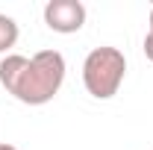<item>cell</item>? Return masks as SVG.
Masks as SVG:
<instances>
[{
  "label": "cell",
  "mask_w": 153,
  "mask_h": 150,
  "mask_svg": "<svg viewBox=\"0 0 153 150\" xmlns=\"http://www.w3.org/2000/svg\"><path fill=\"white\" fill-rule=\"evenodd\" d=\"M65 71H68L65 68V56L59 50H38L36 56L27 62L12 97L27 103V106H44L59 94L62 82H65Z\"/></svg>",
  "instance_id": "6da1fadb"
},
{
  "label": "cell",
  "mask_w": 153,
  "mask_h": 150,
  "mask_svg": "<svg viewBox=\"0 0 153 150\" xmlns=\"http://www.w3.org/2000/svg\"><path fill=\"white\" fill-rule=\"evenodd\" d=\"M0 150H18L15 144H0Z\"/></svg>",
  "instance_id": "52a82bcc"
},
{
  "label": "cell",
  "mask_w": 153,
  "mask_h": 150,
  "mask_svg": "<svg viewBox=\"0 0 153 150\" xmlns=\"http://www.w3.org/2000/svg\"><path fill=\"white\" fill-rule=\"evenodd\" d=\"M27 62H30V59L21 56V53H9V56L0 62V85H3L9 94L15 91V85H18V79H21V74H24V68H27Z\"/></svg>",
  "instance_id": "277c9868"
},
{
  "label": "cell",
  "mask_w": 153,
  "mask_h": 150,
  "mask_svg": "<svg viewBox=\"0 0 153 150\" xmlns=\"http://www.w3.org/2000/svg\"><path fill=\"white\" fill-rule=\"evenodd\" d=\"M127 76V59L118 47H94L82 62V85L97 100H109L118 94L121 82Z\"/></svg>",
  "instance_id": "7a4b0ae2"
},
{
  "label": "cell",
  "mask_w": 153,
  "mask_h": 150,
  "mask_svg": "<svg viewBox=\"0 0 153 150\" xmlns=\"http://www.w3.org/2000/svg\"><path fill=\"white\" fill-rule=\"evenodd\" d=\"M15 41H18V24H15V18L0 12V53L15 47Z\"/></svg>",
  "instance_id": "5b68a950"
},
{
  "label": "cell",
  "mask_w": 153,
  "mask_h": 150,
  "mask_svg": "<svg viewBox=\"0 0 153 150\" xmlns=\"http://www.w3.org/2000/svg\"><path fill=\"white\" fill-rule=\"evenodd\" d=\"M44 24L62 36L79 33L85 24V6L79 0H50L44 6Z\"/></svg>",
  "instance_id": "3957f363"
},
{
  "label": "cell",
  "mask_w": 153,
  "mask_h": 150,
  "mask_svg": "<svg viewBox=\"0 0 153 150\" xmlns=\"http://www.w3.org/2000/svg\"><path fill=\"white\" fill-rule=\"evenodd\" d=\"M150 30H153V9H150Z\"/></svg>",
  "instance_id": "ba28073f"
},
{
  "label": "cell",
  "mask_w": 153,
  "mask_h": 150,
  "mask_svg": "<svg viewBox=\"0 0 153 150\" xmlns=\"http://www.w3.org/2000/svg\"><path fill=\"white\" fill-rule=\"evenodd\" d=\"M141 50H144V56L153 62V30H147V36H144V47H141Z\"/></svg>",
  "instance_id": "8992f818"
}]
</instances>
